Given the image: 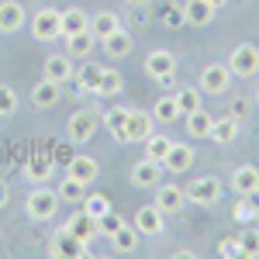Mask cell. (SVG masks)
<instances>
[{
  "instance_id": "1",
  "label": "cell",
  "mask_w": 259,
  "mask_h": 259,
  "mask_svg": "<svg viewBox=\"0 0 259 259\" xmlns=\"http://www.w3.org/2000/svg\"><path fill=\"white\" fill-rule=\"evenodd\" d=\"M59 194H56V190H49V187H35V190H28V197H24V214H28V218L31 221H52L56 218V211H59Z\"/></svg>"
},
{
  "instance_id": "2",
  "label": "cell",
  "mask_w": 259,
  "mask_h": 259,
  "mask_svg": "<svg viewBox=\"0 0 259 259\" xmlns=\"http://www.w3.org/2000/svg\"><path fill=\"white\" fill-rule=\"evenodd\" d=\"M97 132H100V114L94 107H80V111H73L69 121H66V135H69L73 145H87Z\"/></svg>"
},
{
  "instance_id": "3",
  "label": "cell",
  "mask_w": 259,
  "mask_h": 259,
  "mask_svg": "<svg viewBox=\"0 0 259 259\" xmlns=\"http://www.w3.org/2000/svg\"><path fill=\"white\" fill-rule=\"evenodd\" d=\"M187 190V204H197V207H214L221 200V194H225V183H221L214 173H204V177H197L190 187H183Z\"/></svg>"
},
{
  "instance_id": "4",
  "label": "cell",
  "mask_w": 259,
  "mask_h": 259,
  "mask_svg": "<svg viewBox=\"0 0 259 259\" xmlns=\"http://www.w3.org/2000/svg\"><path fill=\"white\" fill-rule=\"evenodd\" d=\"M28 24H31V38L35 41L62 38V11H56V7H38V11L28 18Z\"/></svg>"
},
{
  "instance_id": "5",
  "label": "cell",
  "mask_w": 259,
  "mask_h": 259,
  "mask_svg": "<svg viewBox=\"0 0 259 259\" xmlns=\"http://www.w3.org/2000/svg\"><path fill=\"white\" fill-rule=\"evenodd\" d=\"M152 128H156L152 114H149V111H142V107H132V111H128V121H124V128H121L114 139H118L121 145H132V142H145L149 135H152Z\"/></svg>"
},
{
  "instance_id": "6",
  "label": "cell",
  "mask_w": 259,
  "mask_h": 259,
  "mask_svg": "<svg viewBox=\"0 0 259 259\" xmlns=\"http://www.w3.org/2000/svg\"><path fill=\"white\" fill-rule=\"evenodd\" d=\"M228 69H232V76H242V80H252L259 73V45L252 41H242L232 49V56H228Z\"/></svg>"
},
{
  "instance_id": "7",
  "label": "cell",
  "mask_w": 259,
  "mask_h": 259,
  "mask_svg": "<svg viewBox=\"0 0 259 259\" xmlns=\"http://www.w3.org/2000/svg\"><path fill=\"white\" fill-rule=\"evenodd\" d=\"M228 87H232V69H228V62H207V66L200 69V94L221 97V94H228Z\"/></svg>"
},
{
  "instance_id": "8",
  "label": "cell",
  "mask_w": 259,
  "mask_h": 259,
  "mask_svg": "<svg viewBox=\"0 0 259 259\" xmlns=\"http://www.w3.org/2000/svg\"><path fill=\"white\" fill-rule=\"evenodd\" d=\"M87 249H90V242L76 239L66 225L49 239V256H59V259H80V256H87Z\"/></svg>"
},
{
  "instance_id": "9",
  "label": "cell",
  "mask_w": 259,
  "mask_h": 259,
  "mask_svg": "<svg viewBox=\"0 0 259 259\" xmlns=\"http://www.w3.org/2000/svg\"><path fill=\"white\" fill-rule=\"evenodd\" d=\"M132 225L139 228L142 239H159L162 228H166V214H162L156 204H142L139 211H135V218H132Z\"/></svg>"
},
{
  "instance_id": "10",
  "label": "cell",
  "mask_w": 259,
  "mask_h": 259,
  "mask_svg": "<svg viewBox=\"0 0 259 259\" xmlns=\"http://www.w3.org/2000/svg\"><path fill=\"white\" fill-rule=\"evenodd\" d=\"M152 190H156V200L152 204L159 207L162 214H180L187 207V190L177 187V183H156Z\"/></svg>"
},
{
  "instance_id": "11",
  "label": "cell",
  "mask_w": 259,
  "mask_h": 259,
  "mask_svg": "<svg viewBox=\"0 0 259 259\" xmlns=\"http://www.w3.org/2000/svg\"><path fill=\"white\" fill-rule=\"evenodd\" d=\"M145 73L152 76V80H173L177 76V56L169 52V49H152L149 56H145Z\"/></svg>"
},
{
  "instance_id": "12",
  "label": "cell",
  "mask_w": 259,
  "mask_h": 259,
  "mask_svg": "<svg viewBox=\"0 0 259 259\" xmlns=\"http://www.w3.org/2000/svg\"><path fill=\"white\" fill-rule=\"evenodd\" d=\"M73 56L69 52H52V56H45V62H41V76L45 80H52V83H69L73 80Z\"/></svg>"
},
{
  "instance_id": "13",
  "label": "cell",
  "mask_w": 259,
  "mask_h": 259,
  "mask_svg": "<svg viewBox=\"0 0 259 259\" xmlns=\"http://www.w3.org/2000/svg\"><path fill=\"white\" fill-rule=\"evenodd\" d=\"M194 145H187V142H173L169 145V152H166V159H162V169L166 173H173V177H183L190 166H194Z\"/></svg>"
},
{
  "instance_id": "14",
  "label": "cell",
  "mask_w": 259,
  "mask_h": 259,
  "mask_svg": "<svg viewBox=\"0 0 259 259\" xmlns=\"http://www.w3.org/2000/svg\"><path fill=\"white\" fill-rule=\"evenodd\" d=\"M128 180H132V187H139V190H152V187L162 180V162H156V159L145 156V159H139L135 166H132Z\"/></svg>"
},
{
  "instance_id": "15",
  "label": "cell",
  "mask_w": 259,
  "mask_h": 259,
  "mask_svg": "<svg viewBox=\"0 0 259 259\" xmlns=\"http://www.w3.org/2000/svg\"><path fill=\"white\" fill-rule=\"evenodd\" d=\"M228 187L239 197H256L259 194V169L256 166H235L232 177H228Z\"/></svg>"
},
{
  "instance_id": "16",
  "label": "cell",
  "mask_w": 259,
  "mask_h": 259,
  "mask_svg": "<svg viewBox=\"0 0 259 259\" xmlns=\"http://www.w3.org/2000/svg\"><path fill=\"white\" fill-rule=\"evenodd\" d=\"M24 21H28V14H24V4L21 0H0V35L21 31Z\"/></svg>"
},
{
  "instance_id": "17",
  "label": "cell",
  "mask_w": 259,
  "mask_h": 259,
  "mask_svg": "<svg viewBox=\"0 0 259 259\" xmlns=\"http://www.w3.org/2000/svg\"><path fill=\"white\" fill-rule=\"evenodd\" d=\"M52 173H56V159L49 152H35V156H28V162H24V180L28 183H49Z\"/></svg>"
},
{
  "instance_id": "18",
  "label": "cell",
  "mask_w": 259,
  "mask_h": 259,
  "mask_svg": "<svg viewBox=\"0 0 259 259\" xmlns=\"http://www.w3.org/2000/svg\"><path fill=\"white\" fill-rule=\"evenodd\" d=\"M132 45H135V38H132V31H124V28H118L114 35H107V38L100 41V49H104V56L111 62H121L132 56Z\"/></svg>"
},
{
  "instance_id": "19",
  "label": "cell",
  "mask_w": 259,
  "mask_h": 259,
  "mask_svg": "<svg viewBox=\"0 0 259 259\" xmlns=\"http://www.w3.org/2000/svg\"><path fill=\"white\" fill-rule=\"evenodd\" d=\"M66 177H73V180H80V183L90 187L100 177V162L94 156H73V159L66 162Z\"/></svg>"
},
{
  "instance_id": "20",
  "label": "cell",
  "mask_w": 259,
  "mask_h": 259,
  "mask_svg": "<svg viewBox=\"0 0 259 259\" xmlns=\"http://www.w3.org/2000/svg\"><path fill=\"white\" fill-rule=\"evenodd\" d=\"M59 100H62L59 83H52V80L41 76V80L31 87V107H35V111H49V107H56Z\"/></svg>"
},
{
  "instance_id": "21",
  "label": "cell",
  "mask_w": 259,
  "mask_h": 259,
  "mask_svg": "<svg viewBox=\"0 0 259 259\" xmlns=\"http://www.w3.org/2000/svg\"><path fill=\"white\" fill-rule=\"evenodd\" d=\"M100 76H104V62H83L80 69L73 73V83H76L80 94H94V97H97Z\"/></svg>"
},
{
  "instance_id": "22",
  "label": "cell",
  "mask_w": 259,
  "mask_h": 259,
  "mask_svg": "<svg viewBox=\"0 0 259 259\" xmlns=\"http://www.w3.org/2000/svg\"><path fill=\"white\" fill-rule=\"evenodd\" d=\"M214 14H218V7H211L207 0H183V18L194 28H207L214 21Z\"/></svg>"
},
{
  "instance_id": "23",
  "label": "cell",
  "mask_w": 259,
  "mask_h": 259,
  "mask_svg": "<svg viewBox=\"0 0 259 259\" xmlns=\"http://www.w3.org/2000/svg\"><path fill=\"white\" fill-rule=\"evenodd\" d=\"M139 242H142V235H139V228L135 225H121L118 232L111 235V249L118 252V256H132V252H139Z\"/></svg>"
},
{
  "instance_id": "24",
  "label": "cell",
  "mask_w": 259,
  "mask_h": 259,
  "mask_svg": "<svg viewBox=\"0 0 259 259\" xmlns=\"http://www.w3.org/2000/svg\"><path fill=\"white\" fill-rule=\"evenodd\" d=\"M66 228H69V232H73L76 239H83V242L100 239V232H97V218H94V214H87V211H76V214H69Z\"/></svg>"
},
{
  "instance_id": "25",
  "label": "cell",
  "mask_w": 259,
  "mask_h": 259,
  "mask_svg": "<svg viewBox=\"0 0 259 259\" xmlns=\"http://www.w3.org/2000/svg\"><path fill=\"white\" fill-rule=\"evenodd\" d=\"M83 31H90V14L83 7H66L62 11V38H73Z\"/></svg>"
},
{
  "instance_id": "26",
  "label": "cell",
  "mask_w": 259,
  "mask_h": 259,
  "mask_svg": "<svg viewBox=\"0 0 259 259\" xmlns=\"http://www.w3.org/2000/svg\"><path fill=\"white\" fill-rule=\"evenodd\" d=\"M239 132H242V121H235L232 114L214 118V124H211V142L214 145H232V142L239 139Z\"/></svg>"
},
{
  "instance_id": "27",
  "label": "cell",
  "mask_w": 259,
  "mask_h": 259,
  "mask_svg": "<svg viewBox=\"0 0 259 259\" xmlns=\"http://www.w3.org/2000/svg\"><path fill=\"white\" fill-rule=\"evenodd\" d=\"M121 28V18L114 11H97V14H90V31H94V38L104 41L107 35H114Z\"/></svg>"
},
{
  "instance_id": "28",
  "label": "cell",
  "mask_w": 259,
  "mask_h": 259,
  "mask_svg": "<svg viewBox=\"0 0 259 259\" xmlns=\"http://www.w3.org/2000/svg\"><path fill=\"white\" fill-rule=\"evenodd\" d=\"M183 121H187V135H190V139H211V124H214V118H211L204 107L183 114Z\"/></svg>"
},
{
  "instance_id": "29",
  "label": "cell",
  "mask_w": 259,
  "mask_h": 259,
  "mask_svg": "<svg viewBox=\"0 0 259 259\" xmlns=\"http://www.w3.org/2000/svg\"><path fill=\"white\" fill-rule=\"evenodd\" d=\"M149 114H152V121H156V124H166V128H169L173 121L183 118V114H180L177 97H159L156 104H152V111H149Z\"/></svg>"
},
{
  "instance_id": "30",
  "label": "cell",
  "mask_w": 259,
  "mask_h": 259,
  "mask_svg": "<svg viewBox=\"0 0 259 259\" xmlns=\"http://www.w3.org/2000/svg\"><path fill=\"white\" fill-rule=\"evenodd\" d=\"M87 183H80V180H73V177H62L59 183H56V194H59L62 204H83V197H87Z\"/></svg>"
},
{
  "instance_id": "31",
  "label": "cell",
  "mask_w": 259,
  "mask_h": 259,
  "mask_svg": "<svg viewBox=\"0 0 259 259\" xmlns=\"http://www.w3.org/2000/svg\"><path fill=\"white\" fill-rule=\"evenodd\" d=\"M159 21H162V28H169V31H180V28H187V18H183V4H180V0H162Z\"/></svg>"
},
{
  "instance_id": "32",
  "label": "cell",
  "mask_w": 259,
  "mask_h": 259,
  "mask_svg": "<svg viewBox=\"0 0 259 259\" xmlns=\"http://www.w3.org/2000/svg\"><path fill=\"white\" fill-rule=\"evenodd\" d=\"M121 90H124V76H121L114 66H104V76H100L97 97H118Z\"/></svg>"
},
{
  "instance_id": "33",
  "label": "cell",
  "mask_w": 259,
  "mask_h": 259,
  "mask_svg": "<svg viewBox=\"0 0 259 259\" xmlns=\"http://www.w3.org/2000/svg\"><path fill=\"white\" fill-rule=\"evenodd\" d=\"M128 104H114V107H107L104 114H100V128H107L111 135H118L121 128H124V121H128Z\"/></svg>"
},
{
  "instance_id": "34",
  "label": "cell",
  "mask_w": 259,
  "mask_h": 259,
  "mask_svg": "<svg viewBox=\"0 0 259 259\" xmlns=\"http://www.w3.org/2000/svg\"><path fill=\"white\" fill-rule=\"evenodd\" d=\"M173 97H177V104H180V114H190V111L204 107V100H200V87H180Z\"/></svg>"
},
{
  "instance_id": "35",
  "label": "cell",
  "mask_w": 259,
  "mask_h": 259,
  "mask_svg": "<svg viewBox=\"0 0 259 259\" xmlns=\"http://www.w3.org/2000/svg\"><path fill=\"white\" fill-rule=\"evenodd\" d=\"M169 145H173V139H169V135L152 132V135L145 139V156H149V159H156V162H162V159H166V152H169Z\"/></svg>"
},
{
  "instance_id": "36",
  "label": "cell",
  "mask_w": 259,
  "mask_h": 259,
  "mask_svg": "<svg viewBox=\"0 0 259 259\" xmlns=\"http://www.w3.org/2000/svg\"><path fill=\"white\" fill-rule=\"evenodd\" d=\"M69 41V56H76V59H87L90 52H94V31H83V35H73V38H66Z\"/></svg>"
},
{
  "instance_id": "37",
  "label": "cell",
  "mask_w": 259,
  "mask_h": 259,
  "mask_svg": "<svg viewBox=\"0 0 259 259\" xmlns=\"http://www.w3.org/2000/svg\"><path fill=\"white\" fill-rule=\"evenodd\" d=\"M121 225H124V218H121L114 207H111V211H104V214L97 218V232H100V239H111V235L118 232Z\"/></svg>"
},
{
  "instance_id": "38",
  "label": "cell",
  "mask_w": 259,
  "mask_h": 259,
  "mask_svg": "<svg viewBox=\"0 0 259 259\" xmlns=\"http://www.w3.org/2000/svg\"><path fill=\"white\" fill-rule=\"evenodd\" d=\"M228 114L235 121H249V114H252V100L242 97V94H232L228 97Z\"/></svg>"
},
{
  "instance_id": "39",
  "label": "cell",
  "mask_w": 259,
  "mask_h": 259,
  "mask_svg": "<svg viewBox=\"0 0 259 259\" xmlns=\"http://www.w3.org/2000/svg\"><path fill=\"white\" fill-rule=\"evenodd\" d=\"M18 111V90L11 83H0V118H11Z\"/></svg>"
},
{
  "instance_id": "40",
  "label": "cell",
  "mask_w": 259,
  "mask_h": 259,
  "mask_svg": "<svg viewBox=\"0 0 259 259\" xmlns=\"http://www.w3.org/2000/svg\"><path fill=\"white\" fill-rule=\"evenodd\" d=\"M232 218L239 221V225H252V218H256V197H239Z\"/></svg>"
},
{
  "instance_id": "41",
  "label": "cell",
  "mask_w": 259,
  "mask_h": 259,
  "mask_svg": "<svg viewBox=\"0 0 259 259\" xmlns=\"http://www.w3.org/2000/svg\"><path fill=\"white\" fill-rule=\"evenodd\" d=\"M83 211L94 214V218H100L104 211H111V200L104 197V194H90V190H87V197H83Z\"/></svg>"
},
{
  "instance_id": "42",
  "label": "cell",
  "mask_w": 259,
  "mask_h": 259,
  "mask_svg": "<svg viewBox=\"0 0 259 259\" xmlns=\"http://www.w3.org/2000/svg\"><path fill=\"white\" fill-rule=\"evenodd\" d=\"M218 256H228V259L245 256V249H242V239H225V242L218 245Z\"/></svg>"
},
{
  "instance_id": "43",
  "label": "cell",
  "mask_w": 259,
  "mask_h": 259,
  "mask_svg": "<svg viewBox=\"0 0 259 259\" xmlns=\"http://www.w3.org/2000/svg\"><path fill=\"white\" fill-rule=\"evenodd\" d=\"M7 200H11V190H7V183H0V207H4Z\"/></svg>"
},
{
  "instance_id": "44",
  "label": "cell",
  "mask_w": 259,
  "mask_h": 259,
  "mask_svg": "<svg viewBox=\"0 0 259 259\" xmlns=\"http://www.w3.org/2000/svg\"><path fill=\"white\" fill-rule=\"evenodd\" d=\"M124 4H132V7H145L149 0H124Z\"/></svg>"
},
{
  "instance_id": "45",
  "label": "cell",
  "mask_w": 259,
  "mask_h": 259,
  "mask_svg": "<svg viewBox=\"0 0 259 259\" xmlns=\"http://www.w3.org/2000/svg\"><path fill=\"white\" fill-rule=\"evenodd\" d=\"M207 4H211V7H225L228 0H207Z\"/></svg>"
},
{
  "instance_id": "46",
  "label": "cell",
  "mask_w": 259,
  "mask_h": 259,
  "mask_svg": "<svg viewBox=\"0 0 259 259\" xmlns=\"http://www.w3.org/2000/svg\"><path fill=\"white\" fill-rule=\"evenodd\" d=\"M252 225H256V228H259V200H256V218H252Z\"/></svg>"
},
{
  "instance_id": "47",
  "label": "cell",
  "mask_w": 259,
  "mask_h": 259,
  "mask_svg": "<svg viewBox=\"0 0 259 259\" xmlns=\"http://www.w3.org/2000/svg\"><path fill=\"white\" fill-rule=\"evenodd\" d=\"M252 100H256V107H259V90H256V97H252Z\"/></svg>"
},
{
  "instance_id": "48",
  "label": "cell",
  "mask_w": 259,
  "mask_h": 259,
  "mask_svg": "<svg viewBox=\"0 0 259 259\" xmlns=\"http://www.w3.org/2000/svg\"><path fill=\"white\" fill-rule=\"evenodd\" d=\"M256 200H259V194H256Z\"/></svg>"
}]
</instances>
